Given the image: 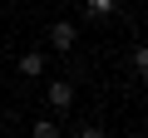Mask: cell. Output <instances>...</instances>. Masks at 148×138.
Listing matches in <instances>:
<instances>
[{"mask_svg":"<svg viewBox=\"0 0 148 138\" xmlns=\"http://www.w3.org/2000/svg\"><path fill=\"white\" fill-rule=\"evenodd\" d=\"M45 104H49L54 113H69V109H74V89H69L64 79H54V84H49V94H45Z\"/></svg>","mask_w":148,"mask_h":138,"instance_id":"1","label":"cell"},{"mask_svg":"<svg viewBox=\"0 0 148 138\" xmlns=\"http://www.w3.org/2000/svg\"><path fill=\"white\" fill-rule=\"evenodd\" d=\"M49 44H54L59 54H64V49H74V25H69V20H59V25L49 30Z\"/></svg>","mask_w":148,"mask_h":138,"instance_id":"2","label":"cell"},{"mask_svg":"<svg viewBox=\"0 0 148 138\" xmlns=\"http://www.w3.org/2000/svg\"><path fill=\"white\" fill-rule=\"evenodd\" d=\"M40 69H45V54H25L20 59V74H40Z\"/></svg>","mask_w":148,"mask_h":138,"instance_id":"3","label":"cell"},{"mask_svg":"<svg viewBox=\"0 0 148 138\" xmlns=\"http://www.w3.org/2000/svg\"><path fill=\"white\" fill-rule=\"evenodd\" d=\"M84 10H89V15H109V10H114V0H84Z\"/></svg>","mask_w":148,"mask_h":138,"instance_id":"4","label":"cell"},{"mask_svg":"<svg viewBox=\"0 0 148 138\" xmlns=\"http://www.w3.org/2000/svg\"><path fill=\"white\" fill-rule=\"evenodd\" d=\"M133 64H138V74L148 79V44H138V54H133Z\"/></svg>","mask_w":148,"mask_h":138,"instance_id":"5","label":"cell"},{"mask_svg":"<svg viewBox=\"0 0 148 138\" xmlns=\"http://www.w3.org/2000/svg\"><path fill=\"white\" fill-rule=\"evenodd\" d=\"M54 133H59V128H54L49 118H40V123H35V138H54Z\"/></svg>","mask_w":148,"mask_h":138,"instance_id":"6","label":"cell"}]
</instances>
